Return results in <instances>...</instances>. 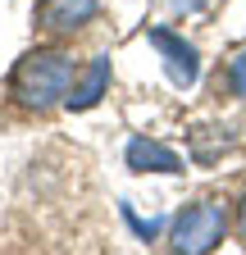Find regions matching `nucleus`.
<instances>
[{
  "instance_id": "1",
  "label": "nucleus",
  "mask_w": 246,
  "mask_h": 255,
  "mask_svg": "<svg viewBox=\"0 0 246 255\" xmlns=\"http://www.w3.org/2000/svg\"><path fill=\"white\" fill-rule=\"evenodd\" d=\"M73 59L64 50H32V55H23L14 64V73H9V91H14V101L27 105V110H50L59 101H69V91H73Z\"/></svg>"
},
{
  "instance_id": "2",
  "label": "nucleus",
  "mask_w": 246,
  "mask_h": 255,
  "mask_svg": "<svg viewBox=\"0 0 246 255\" xmlns=\"http://www.w3.org/2000/svg\"><path fill=\"white\" fill-rule=\"evenodd\" d=\"M224 228H228L224 210L214 205V201H196V205H187L173 219L169 246L182 251V255H205V251H214V246L224 242Z\"/></svg>"
},
{
  "instance_id": "3",
  "label": "nucleus",
  "mask_w": 246,
  "mask_h": 255,
  "mask_svg": "<svg viewBox=\"0 0 246 255\" xmlns=\"http://www.w3.org/2000/svg\"><path fill=\"white\" fill-rule=\"evenodd\" d=\"M150 46L164 55V69H169V82H173V87H192V82L201 78V55H196V46L182 41L178 32L150 27Z\"/></svg>"
},
{
  "instance_id": "4",
  "label": "nucleus",
  "mask_w": 246,
  "mask_h": 255,
  "mask_svg": "<svg viewBox=\"0 0 246 255\" xmlns=\"http://www.w3.org/2000/svg\"><path fill=\"white\" fill-rule=\"evenodd\" d=\"M96 5H101V0H41V5H37V27H46V32H73V27L96 18Z\"/></svg>"
},
{
  "instance_id": "5",
  "label": "nucleus",
  "mask_w": 246,
  "mask_h": 255,
  "mask_svg": "<svg viewBox=\"0 0 246 255\" xmlns=\"http://www.w3.org/2000/svg\"><path fill=\"white\" fill-rule=\"evenodd\" d=\"M123 159H128L132 173H182V159L169 146L150 141V137H132L128 150H123Z\"/></svg>"
},
{
  "instance_id": "6",
  "label": "nucleus",
  "mask_w": 246,
  "mask_h": 255,
  "mask_svg": "<svg viewBox=\"0 0 246 255\" xmlns=\"http://www.w3.org/2000/svg\"><path fill=\"white\" fill-rule=\"evenodd\" d=\"M105 87H110V55H96V59H91V69L82 73V82L69 91L64 105H69V110H91V105L105 96Z\"/></svg>"
},
{
  "instance_id": "7",
  "label": "nucleus",
  "mask_w": 246,
  "mask_h": 255,
  "mask_svg": "<svg viewBox=\"0 0 246 255\" xmlns=\"http://www.w3.org/2000/svg\"><path fill=\"white\" fill-rule=\"evenodd\" d=\"M228 87H233V96H246V50L228 59Z\"/></svg>"
},
{
  "instance_id": "8",
  "label": "nucleus",
  "mask_w": 246,
  "mask_h": 255,
  "mask_svg": "<svg viewBox=\"0 0 246 255\" xmlns=\"http://www.w3.org/2000/svg\"><path fill=\"white\" fill-rule=\"evenodd\" d=\"M123 219L132 223V233H137L141 242H150V237L160 233V223H150V219H137V214H132V205H123Z\"/></svg>"
},
{
  "instance_id": "9",
  "label": "nucleus",
  "mask_w": 246,
  "mask_h": 255,
  "mask_svg": "<svg viewBox=\"0 0 246 255\" xmlns=\"http://www.w3.org/2000/svg\"><path fill=\"white\" fill-rule=\"evenodd\" d=\"M201 5H205V0H173L178 14H192V9H201Z\"/></svg>"
},
{
  "instance_id": "10",
  "label": "nucleus",
  "mask_w": 246,
  "mask_h": 255,
  "mask_svg": "<svg viewBox=\"0 0 246 255\" xmlns=\"http://www.w3.org/2000/svg\"><path fill=\"white\" fill-rule=\"evenodd\" d=\"M237 233H242V242H246V196H242V205H237Z\"/></svg>"
}]
</instances>
